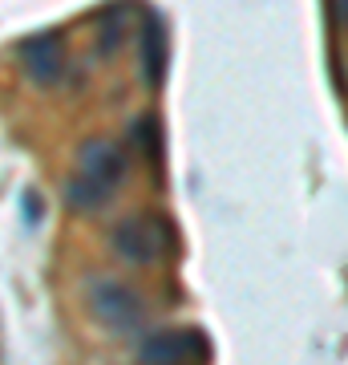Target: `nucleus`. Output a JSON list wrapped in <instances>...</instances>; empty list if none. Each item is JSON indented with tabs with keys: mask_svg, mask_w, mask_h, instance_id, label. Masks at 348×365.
<instances>
[{
	"mask_svg": "<svg viewBox=\"0 0 348 365\" xmlns=\"http://www.w3.org/2000/svg\"><path fill=\"white\" fill-rule=\"evenodd\" d=\"M122 182H126V155H122V146L110 143V138H90L78 155V175L65 182V199H69L73 211L90 215V211H102L117 195Z\"/></svg>",
	"mask_w": 348,
	"mask_h": 365,
	"instance_id": "obj_1",
	"label": "nucleus"
},
{
	"mask_svg": "<svg viewBox=\"0 0 348 365\" xmlns=\"http://www.w3.org/2000/svg\"><path fill=\"white\" fill-rule=\"evenodd\" d=\"M110 244H114V252L126 264L146 268V264L162 260V252H167V244H170V227L158 220V215H150V211H142V215H126V220L110 232Z\"/></svg>",
	"mask_w": 348,
	"mask_h": 365,
	"instance_id": "obj_2",
	"label": "nucleus"
},
{
	"mask_svg": "<svg viewBox=\"0 0 348 365\" xmlns=\"http://www.w3.org/2000/svg\"><path fill=\"white\" fill-rule=\"evenodd\" d=\"M21 69L28 81L37 86H57L65 78V45L57 33H37V37L21 41Z\"/></svg>",
	"mask_w": 348,
	"mask_h": 365,
	"instance_id": "obj_5",
	"label": "nucleus"
},
{
	"mask_svg": "<svg viewBox=\"0 0 348 365\" xmlns=\"http://www.w3.org/2000/svg\"><path fill=\"white\" fill-rule=\"evenodd\" d=\"M336 16H340V25L348 29V0H336Z\"/></svg>",
	"mask_w": 348,
	"mask_h": 365,
	"instance_id": "obj_8",
	"label": "nucleus"
},
{
	"mask_svg": "<svg viewBox=\"0 0 348 365\" xmlns=\"http://www.w3.org/2000/svg\"><path fill=\"white\" fill-rule=\"evenodd\" d=\"M90 304H93V313L102 317V325H110V329H134L142 321V300H138V292L126 284H117V280H93Z\"/></svg>",
	"mask_w": 348,
	"mask_h": 365,
	"instance_id": "obj_4",
	"label": "nucleus"
},
{
	"mask_svg": "<svg viewBox=\"0 0 348 365\" xmlns=\"http://www.w3.org/2000/svg\"><path fill=\"white\" fill-rule=\"evenodd\" d=\"M138 66H142L146 86H162V78H167V29L154 13L142 21V33H138Z\"/></svg>",
	"mask_w": 348,
	"mask_h": 365,
	"instance_id": "obj_6",
	"label": "nucleus"
},
{
	"mask_svg": "<svg viewBox=\"0 0 348 365\" xmlns=\"http://www.w3.org/2000/svg\"><path fill=\"white\" fill-rule=\"evenodd\" d=\"M206 353V341L199 329H167V333H150L138 345V361L142 365H186Z\"/></svg>",
	"mask_w": 348,
	"mask_h": 365,
	"instance_id": "obj_3",
	"label": "nucleus"
},
{
	"mask_svg": "<svg viewBox=\"0 0 348 365\" xmlns=\"http://www.w3.org/2000/svg\"><path fill=\"white\" fill-rule=\"evenodd\" d=\"M130 138H134L138 150H142V155L158 167V143H162V138H158V122H154V118H138V122L130 126Z\"/></svg>",
	"mask_w": 348,
	"mask_h": 365,
	"instance_id": "obj_7",
	"label": "nucleus"
}]
</instances>
